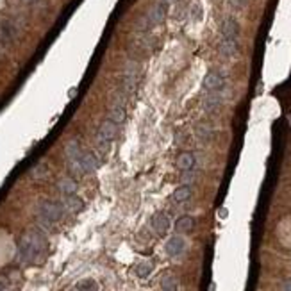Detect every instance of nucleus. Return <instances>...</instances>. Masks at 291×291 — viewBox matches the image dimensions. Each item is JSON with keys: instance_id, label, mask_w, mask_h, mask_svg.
I'll return each mask as SVG.
<instances>
[{"instance_id": "nucleus-5", "label": "nucleus", "mask_w": 291, "mask_h": 291, "mask_svg": "<svg viewBox=\"0 0 291 291\" xmlns=\"http://www.w3.org/2000/svg\"><path fill=\"white\" fill-rule=\"evenodd\" d=\"M152 229L157 236H166V232L170 231V218L165 213H155L152 218Z\"/></svg>"}, {"instance_id": "nucleus-14", "label": "nucleus", "mask_w": 291, "mask_h": 291, "mask_svg": "<svg viewBox=\"0 0 291 291\" xmlns=\"http://www.w3.org/2000/svg\"><path fill=\"white\" fill-rule=\"evenodd\" d=\"M57 188H59V191L63 193V195H75V191H77V182L73 181V179H70V177H65V179H61V181L57 182Z\"/></svg>"}, {"instance_id": "nucleus-6", "label": "nucleus", "mask_w": 291, "mask_h": 291, "mask_svg": "<svg viewBox=\"0 0 291 291\" xmlns=\"http://www.w3.org/2000/svg\"><path fill=\"white\" fill-rule=\"evenodd\" d=\"M184 248H186V241H184V238L181 236H173L170 238L168 241H166V254L170 256V257H177V256H181L184 252Z\"/></svg>"}, {"instance_id": "nucleus-9", "label": "nucleus", "mask_w": 291, "mask_h": 291, "mask_svg": "<svg viewBox=\"0 0 291 291\" xmlns=\"http://www.w3.org/2000/svg\"><path fill=\"white\" fill-rule=\"evenodd\" d=\"M81 165H83L84 171L89 173V171H95L97 168H99L100 159L93 154V152H84V154H81Z\"/></svg>"}, {"instance_id": "nucleus-16", "label": "nucleus", "mask_w": 291, "mask_h": 291, "mask_svg": "<svg viewBox=\"0 0 291 291\" xmlns=\"http://www.w3.org/2000/svg\"><path fill=\"white\" fill-rule=\"evenodd\" d=\"M109 120H113L116 125H120L125 121V105L121 104H115L111 107V113H109Z\"/></svg>"}, {"instance_id": "nucleus-1", "label": "nucleus", "mask_w": 291, "mask_h": 291, "mask_svg": "<svg viewBox=\"0 0 291 291\" xmlns=\"http://www.w3.org/2000/svg\"><path fill=\"white\" fill-rule=\"evenodd\" d=\"M47 248H49V243H47L45 234L39 232L38 229H33V231L25 232L22 236V240H20V245H18V257L25 264L39 263V261L45 257Z\"/></svg>"}, {"instance_id": "nucleus-24", "label": "nucleus", "mask_w": 291, "mask_h": 291, "mask_svg": "<svg viewBox=\"0 0 291 291\" xmlns=\"http://www.w3.org/2000/svg\"><path fill=\"white\" fill-rule=\"evenodd\" d=\"M45 173H47V168H45V165H39V166H36L33 170V177H43Z\"/></svg>"}, {"instance_id": "nucleus-18", "label": "nucleus", "mask_w": 291, "mask_h": 291, "mask_svg": "<svg viewBox=\"0 0 291 291\" xmlns=\"http://www.w3.org/2000/svg\"><path fill=\"white\" fill-rule=\"evenodd\" d=\"M171 198H173V202H175V204L186 202V200H189V198H191V188H189V186L177 188L175 191H173V195H171Z\"/></svg>"}, {"instance_id": "nucleus-3", "label": "nucleus", "mask_w": 291, "mask_h": 291, "mask_svg": "<svg viewBox=\"0 0 291 291\" xmlns=\"http://www.w3.org/2000/svg\"><path fill=\"white\" fill-rule=\"evenodd\" d=\"M145 17H147V20H149L150 27H157V25H161L166 18V4H163V2L159 0L157 4H154V6L150 7L149 13H147Z\"/></svg>"}, {"instance_id": "nucleus-2", "label": "nucleus", "mask_w": 291, "mask_h": 291, "mask_svg": "<svg viewBox=\"0 0 291 291\" xmlns=\"http://www.w3.org/2000/svg\"><path fill=\"white\" fill-rule=\"evenodd\" d=\"M38 213H39V220L45 225H52L55 222H59L63 218V213L65 209L59 202H52V200H43L39 202L38 205Z\"/></svg>"}, {"instance_id": "nucleus-15", "label": "nucleus", "mask_w": 291, "mask_h": 291, "mask_svg": "<svg viewBox=\"0 0 291 291\" xmlns=\"http://www.w3.org/2000/svg\"><path fill=\"white\" fill-rule=\"evenodd\" d=\"M222 105V95H218L216 91H213L211 95H207V99L204 100V109L207 113H213Z\"/></svg>"}, {"instance_id": "nucleus-19", "label": "nucleus", "mask_w": 291, "mask_h": 291, "mask_svg": "<svg viewBox=\"0 0 291 291\" xmlns=\"http://www.w3.org/2000/svg\"><path fill=\"white\" fill-rule=\"evenodd\" d=\"M15 38V29L7 22H0V41L2 43H9Z\"/></svg>"}, {"instance_id": "nucleus-8", "label": "nucleus", "mask_w": 291, "mask_h": 291, "mask_svg": "<svg viewBox=\"0 0 291 291\" xmlns=\"http://www.w3.org/2000/svg\"><path fill=\"white\" fill-rule=\"evenodd\" d=\"M222 36L225 39H236L240 36V23L232 18H227L225 22L222 23Z\"/></svg>"}, {"instance_id": "nucleus-7", "label": "nucleus", "mask_w": 291, "mask_h": 291, "mask_svg": "<svg viewBox=\"0 0 291 291\" xmlns=\"http://www.w3.org/2000/svg\"><path fill=\"white\" fill-rule=\"evenodd\" d=\"M223 77H222L220 73H216V71H209L205 79H204V88L207 89V91H218V89L223 88Z\"/></svg>"}, {"instance_id": "nucleus-10", "label": "nucleus", "mask_w": 291, "mask_h": 291, "mask_svg": "<svg viewBox=\"0 0 291 291\" xmlns=\"http://www.w3.org/2000/svg\"><path fill=\"white\" fill-rule=\"evenodd\" d=\"M175 165L177 168L182 171L193 170V166H195V155H193L191 152H182V154H179V157H177Z\"/></svg>"}, {"instance_id": "nucleus-12", "label": "nucleus", "mask_w": 291, "mask_h": 291, "mask_svg": "<svg viewBox=\"0 0 291 291\" xmlns=\"http://www.w3.org/2000/svg\"><path fill=\"white\" fill-rule=\"evenodd\" d=\"M220 54L223 57H234L238 54V41L236 39H222L220 43Z\"/></svg>"}, {"instance_id": "nucleus-17", "label": "nucleus", "mask_w": 291, "mask_h": 291, "mask_svg": "<svg viewBox=\"0 0 291 291\" xmlns=\"http://www.w3.org/2000/svg\"><path fill=\"white\" fill-rule=\"evenodd\" d=\"M65 154H66V159L68 161H73V159H77V157H81V147H79V141L71 139V141L66 143Z\"/></svg>"}, {"instance_id": "nucleus-13", "label": "nucleus", "mask_w": 291, "mask_h": 291, "mask_svg": "<svg viewBox=\"0 0 291 291\" xmlns=\"http://www.w3.org/2000/svg\"><path fill=\"white\" fill-rule=\"evenodd\" d=\"M195 229V220H193L191 216H181L179 220L175 222V231L179 234H188V232H191Z\"/></svg>"}, {"instance_id": "nucleus-22", "label": "nucleus", "mask_w": 291, "mask_h": 291, "mask_svg": "<svg viewBox=\"0 0 291 291\" xmlns=\"http://www.w3.org/2000/svg\"><path fill=\"white\" fill-rule=\"evenodd\" d=\"M75 291H99V284L93 279H84L75 286Z\"/></svg>"}, {"instance_id": "nucleus-4", "label": "nucleus", "mask_w": 291, "mask_h": 291, "mask_svg": "<svg viewBox=\"0 0 291 291\" xmlns=\"http://www.w3.org/2000/svg\"><path fill=\"white\" fill-rule=\"evenodd\" d=\"M118 134V125L113 120H104L99 129V141H113Z\"/></svg>"}, {"instance_id": "nucleus-29", "label": "nucleus", "mask_w": 291, "mask_h": 291, "mask_svg": "<svg viewBox=\"0 0 291 291\" xmlns=\"http://www.w3.org/2000/svg\"><path fill=\"white\" fill-rule=\"evenodd\" d=\"M73 291H75V290H73Z\"/></svg>"}, {"instance_id": "nucleus-21", "label": "nucleus", "mask_w": 291, "mask_h": 291, "mask_svg": "<svg viewBox=\"0 0 291 291\" xmlns=\"http://www.w3.org/2000/svg\"><path fill=\"white\" fill-rule=\"evenodd\" d=\"M152 270H154V263L152 261H143V263H139L136 266V275L139 279H147Z\"/></svg>"}, {"instance_id": "nucleus-26", "label": "nucleus", "mask_w": 291, "mask_h": 291, "mask_svg": "<svg viewBox=\"0 0 291 291\" xmlns=\"http://www.w3.org/2000/svg\"><path fill=\"white\" fill-rule=\"evenodd\" d=\"M280 291H291V279L282 282V286H280Z\"/></svg>"}, {"instance_id": "nucleus-20", "label": "nucleus", "mask_w": 291, "mask_h": 291, "mask_svg": "<svg viewBox=\"0 0 291 291\" xmlns=\"http://www.w3.org/2000/svg\"><path fill=\"white\" fill-rule=\"evenodd\" d=\"M179 290V282L173 275H165L161 279V291H177Z\"/></svg>"}, {"instance_id": "nucleus-25", "label": "nucleus", "mask_w": 291, "mask_h": 291, "mask_svg": "<svg viewBox=\"0 0 291 291\" xmlns=\"http://www.w3.org/2000/svg\"><path fill=\"white\" fill-rule=\"evenodd\" d=\"M0 291H9V282L6 277H0Z\"/></svg>"}, {"instance_id": "nucleus-11", "label": "nucleus", "mask_w": 291, "mask_h": 291, "mask_svg": "<svg viewBox=\"0 0 291 291\" xmlns=\"http://www.w3.org/2000/svg\"><path fill=\"white\" fill-rule=\"evenodd\" d=\"M63 209H66L68 213H79L83 209V200L75 195H65V200H63Z\"/></svg>"}, {"instance_id": "nucleus-28", "label": "nucleus", "mask_w": 291, "mask_h": 291, "mask_svg": "<svg viewBox=\"0 0 291 291\" xmlns=\"http://www.w3.org/2000/svg\"><path fill=\"white\" fill-rule=\"evenodd\" d=\"M23 2H25V4H31V2H34V0H23Z\"/></svg>"}, {"instance_id": "nucleus-23", "label": "nucleus", "mask_w": 291, "mask_h": 291, "mask_svg": "<svg viewBox=\"0 0 291 291\" xmlns=\"http://www.w3.org/2000/svg\"><path fill=\"white\" fill-rule=\"evenodd\" d=\"M197 134L200 137H202L204 141H207V139H211L213 137V131H211V127L209 125H198V129H197Z\"/></svg>"}, {"instance_id": "nucleus-27", "label": "nucleus", "mask_w": 291, "mask_h": 291, "mask_svg": "<svg viewBox=\"0 0 291 291\" xmlns=\"http://www.w3.org/2000/svg\"><path fill=\"white\" fill-rule=\"evenodd\" d=\"M161 2H163V4H166V6H168V4H171V2H175V0H161Z\"/></svg>"}]
</instances>
